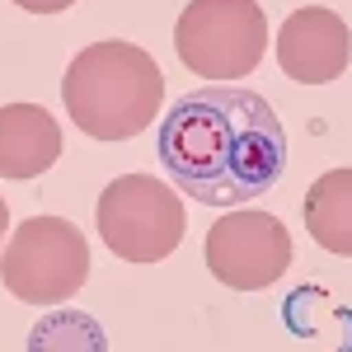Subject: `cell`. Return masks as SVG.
Returning <instances> with one entry per match:
<instances>
[{"instance_id":"cell-1","label":"cell","mask_w":352,"mask_h":352,"mask_svg":"<svg viewBox=\"0 0 352 352\" xmlns=\"http://www.w3.org/2000/svg\"><path fill=\"white\" fill-rule=\"evenodd\" d=\"M160 160L174 188L202 207L258 202L287 169V132L263 94L207 85L179 94L160 127Z\"/></svg>"},{"instance_id":"cell-2","label":"cell","mask_w":352,"mask_h":352,"mask_svg":"<svg viewBox=\"0 0 352 352\" xmlns=\"http://www.w3.org/2000/svg\"><path fill=\"white\" fill-rule=\"evenodd\" d=\"M61 104L71 122L94 141H127L155 122L164 104V76L136 43H89L61 76Z\"/></svg>"},{"instance_id":"cell-3","label":"cell","mask_w":352,"mask_h":352,"mask_svg":"<svg viewBox=\"0 0 352 352\" xmlns=\"http://www.w3.org/2000/svg\"><path fill=\"white\" fill-rule=\"evenodd\" d=\"M0 282L24 305H61L89 282V240L66 217H28L0 249Z\"/></svg>"},{"instance_id":"cell-4","label":"cell","mask_w":352,"mask_h":352,"mask_svg":"<svg viewBox=\"0 0 352 352\" xmlns=\"http://www.w3.org/2000/svg\"><path fill=\"white\" fill-rule=\"evenodd\" d=\"M174 52L192 76L235 85L268 52V19L254 0H188L174 24Z\"/></svg>"},{"instance_id":"cell-5","label":"cell","mask_w":352,"mask_h":352,"mask_svg":"<svg viewBox=\"0 0 352 352\" xmlns=\"http://www.w3.org/2000/svg\"><path fill=\"white\" fill-rule=\"evenodd\" d=\"M94 226H99V240L109 244V254L127 263H160L179 249L188 212H184L179 192L164 188V179L122 174L99 192Z\"/></svg>"},{"instance_id":"cell-6","label":"cell","mask_w":352,"mask_h":352,"mask_svg":"<svg viewBox=\"0 0 352 352\" xmlns=\"http://www.w3.org/2000/svg\"><path fill=\"white\" fill-rule=\"evenodd\" d=\"M207 272L230 292H263L292 268V235L268 212L235 207L207 230Z\"/></svg>"},{"instance_id":"cell-7","label":"cell","mask_w":352,"mask_h":352,"mask_svg":"<svg viewBox=\"0 0 352 352\" xmlns=\"http://www.w3.org/2000/svg\"><path fill=\"white\" fill-rule=\"evenodd\" d=\"M352 61V28L324 10V5H300L277 28V66L296 85H329L348 71Z\"/></svg>"},{"instance_id":"cell-8","label":"cell","mask_w":352,"mask_h":352,"mask_svg":"<svg viewBox=\"0 0 352 352\" xmlns=\"http://www.w3.org/2000/svg\"><path fill=\"white\" fill-rule=\"evenodd\" d=\"M61 155V127L43 104L0 109V179H38Z\"/></svg>"},{"instance_id":"cell-9","label":"cell","mask_w":352,"mask_h":352,"mask_svg":"<svg viewBox=\"0 0 352 352\" xmlns=\"http://www.w3.org/2000/svg\"><path fill=\"white\" fill-rule=\"evenodd\" d=\"M300 212H305V230L315 235L320 249L352 258V164L320 174L305 192Z\"/></svg>"},{"instance_id":"cell-10","label":"cell","mask_w":352,"mask_h":352,"mask_svg":"<svg viewBox=\"0 0 352 352\" xmlns=\"http://www.w3.org/2000/svg\"><path fill=\"white\" fill-rule=\"evenodd\" d=\"M28 352H109V333L89 310H52L28 329Z\"/></svg>"},{"instance_id":"cell-11","label":"cell","mask_w":352,"mask_h":352,"mask_svg":"<svg viewBox=\"0 0 352 352\" xmlns=\"http://www.w3.org/2000/svg\"><path fill=\"white\" fill-rule=\"evenodd\" d=\"M19 10H28V14H66L76 0H14Z\"/></svg>"},{"instance_id":"cell-12","label":"cell","mask_w":352,"mask_h":352,"mask_svg":"<svg viewBox=\"0 0 352 352\" xmlns=\"http://www.w3.org/2000/svg\"><path fill=\"white\" fill-rule=\"evenodd\" d=\"M5 235H10V207L0 202V249H5Z\"/></svg>"}]
</instances>
